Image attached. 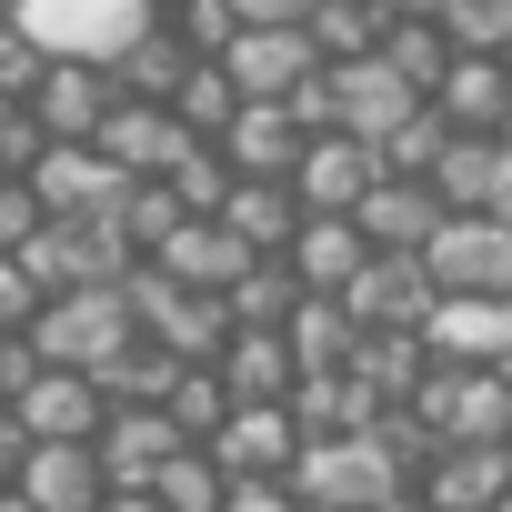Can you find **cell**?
I'll list each match as a JSON object with an SVG mask.
<instances>
[{
	"instance_id": "45",
	"label": "cell",
	"mask_w": 512,
	"mask_h": 512,
	"mask_svg": "<svg viewBox=\"0 0 512 512\" xmlns=\"http://www.w3.org/2000/svg\"><path fill=\"white\" fill-rule=\"evenodd\" d=\"M41 221H51V201L31 191V171H0V251H21Z\"/></svg>"
},
{
	"instance_id": "13",
	"label": "cell",
	"mask_w": 512,
	"mask_h": 512,
	"mask_svg": "<svg viewBox=\"0 0 512 512\" xmlns=\"http://www.w3.org/2000/svg\"><path fill=\"white\" fill-rule=\"evenodd\" d=\"M251 262H262V251H251V241H241L221 211H191V221H181V231L151 251V272H171V282H191V292H231Z\"/></svg>"
},
{
	"instance_id": "48",
	"label": "cell",
	"mask_w": 512,
	"mask_h": 512,
	"mask_svg": "<svg viewBox=\"0 0 512 512\" xmlns=\"http://www.w3.org/2000/svg\"><path fill=\"white\" fill-rule=\"evenodd\" d=\"M231 11H241V21H312L322 0H231Z\"/></svg>"
},
{
	"instance_id": "11",
	"label": "cell",
	"mask_w": 512,
	"mask_h": 512,
	"mask_svg": "<svg viewBox=\"0 0 512 512\" xmlns=\"http://www.w3.org/2000/svg\"><path fill=\"white\" fill-rule=\"evenodd\" d=\"M372 181H382V141H362V131H312L302 161H292L302 211H362Z\"/></svg>"
},
{
	"instance_id": "15",
	"label": "cell",
	"mask_w": 512,
	"mask_h": 512,
	"mask_svg": "<svg viewBox=\"0 0 512 512\" xmlns=\"http://www.w3.org/2000/svg\"><path fill=\"white\" fill-rule=\"evenodd\" d=\"M442 211H512V141L502 131H452L432 161Z\"/></svg>"
},
{
	"instance_id": "3",
	"label": "cell",
	"mask_w": 512,
	"mask_h": 512,
	"mask_svg": "<svg viewBox=\"0 0 512 512\" xmlns=\"http://www.w3.org/2000/svg\"><path fill=\"white\" fill-rule=\"evenodd\" d=\"M161 21V0H21V31L51 61H121Z\"/></svg>"
},
{
	"instance_id": "50",
	"label": "cell",
	"mask_w": 512,
	"mask_h": 512,
	"mask_svg": "<svg viewBox=\"0 0 512 512\" xmlns=\"http://www.w3.org/2000/svg\"><path fill=\"white\" fill-rule=\"evenodd\" d=\"M382 11H392V21H442L452 0H382Z\"/></svg>"
},
{
	"instance_id": "7",
	"label": "cell",
	"mask_w": 512,
	"mask_h": 512,
	"mask_svg": "<svg viewBox=\"0 0 512 512\" xmlns=\"http://www.w3.org/2000/svg\"><path fill=\"white\" fill-rule=\"evenodd\" d=\"M31 191H41L61 221H111V211L131 201V171H121L101 141H51V151L31 161Z\"/></svg>"
},
{
	"instance_id": "58",
	"label": "cell",
	"mask_w": 512,
	"mask_h": 512,
	"mask_svg": "<svg viewBox=\"0 0 512 512\" xmlns=\"http://www.w3.org/2000/svg\"><path fill=\"white\" fill-rule=\"evenodd\" d=\"M0 171H11V161H0Z\"/></svg>"
},
{
	"instance_id": "55",
	"label": "cell",
	"mask_w": 512,
	"mask_h": 512,
	"mask_svg": "<svg viewBox=\"0 0 512 512\" xmlns=\"http://www.w3.org/2000/svg\"><path fill=\"white\" fill-rule=\"evenodd\" d=\"M502 141H512V111H502Z\"/></svg>"
},
{
	"instance_id": "53",
	"label": "cell",
	"mask_w": 512,
	"mask_h": 512,
	"mask_svg": "<svg viewBox=\"0 0 512 512\" xmlns=\"http://www.w3.org/2000/svg\"><path fill=\"white\" fill-rule=\"evenodd\" d=\"M11 111H21V101H11V91H0V121H11Z\"/></svg>"
},
{
	"instance_id": "20",
	"label": "cell",
	"mask_w": 512,
	"mask_h": 512,
	"mask_svg": "<svg viewBox=\"0 0 512 512\" xmlns=\"http://www.w3.org/2000/svg\"><path fill=\"white\" fill-rule=\"evenodd\" d=\"M502 492H512V452L502 442H442L422 462V502L432 512H492Z\"/></svg>"
},
{
	"instance_id": "8",
	"label": "cell",
	"mask_w": 512,
	"mask_h": 512,
	"mask_svg": "<svg viewBox=\"0 0 512 512\" xmlns=\"http://www.w3.org/2000/svg\"><path fill=\"white\" fill-rule=\"evenodd\" d=\"M432 91L422 81H402L382 51H362V61H332V131H362V141H392L412 111H422Z\"/></svg>"
},
{
	"instance_id": "49",
	"label": "cell",
	"mask_w": 512,
	"mask_h": 512,
	"mask_svg": "<svg viewBox=\"0 0 512 512\" xmlns=\"http://www.w3.org/2000/svg\"><path fill=\"white\" fill-rule=\"evenodd\" d=\"M101 512H171V502H161L151 482H111V502H101Z\"/></svg>"
},
{
	"instance_id": "27",
	"label": "cell",
	"mask_w": 512,
	"mask_h": 512,
	"mask_svg": "<svg viewBox=\"0 0 512 512\" xmlns=\"http://www.w3.org/2000/svg\"><path fill=\"white\" fill-rule=\"evenodd\" d=\"M282 332H292V352H302V382H312V372H342V362L362 352V322H352L342 292H302Z\"/></svg>"
},
{
	"instance_id": "43",
	"label": "cell",
	"mask_w": 512,
	"mask_h": 512,
	"mask_svg": "<svg viewBox=\"0 0 512 512\" xmlns=\"http://www.w3.org/2000/svg\"><path fill=\"white\" fill-rule=\"evenodd\" d=\"M221 512H312V502H302V482H292V472H231Z\"/></svg>"
},
{
	"instance_id": "56",
	"label": "cell",
	"mask_w": 512,
	"mask_h": 512,
	"mask_svg": "<svg viewBox=\"0 0 512 512\" xmlns=\"http://www.w3.org/2000/svg\"><path fill=\"white\" fill-rule=\"evenodd\" d=\"M502 71H512V51H502Z\"/></svg>"
},
{
	"instance_id": "33",
	"label": "cell",
	"mask_w": 512,
	"mask_h": 512,
	"mask_svg": "<svg viewBox=\"0 0 512 512\" xmlns=\"http://www.w3.org/2000/svg\"><path fill=\"white\" fill-rule=\"evenodd\" d=\"M161 412L181 422V442H211V432L231 422V382H221V362H181L171 392H161Z\"/></svg>"
},
{
	"instance_id": "29",
	"label": "cell",
	"mask_w": 512,
	"mask_h": 512,
	"mask_svg": "<svg viewBox=\"0 0 512 512\" xmlns=\"http://www.w3.org/2000/svg\"><path fill=\"white\" fill-rule=\"evenodd\" d=\"M221 221H231L251 251H292V231H302L312 211H302V191H292V181H231Z\"/></svg>"
},
{
	"instance_id": "60",
	"label": "cell",
	"mask_w": 512,
	"mask_h": 512,
	"mask_svg": "<svg viewBox=\"0 0 512 512\" xmlns=\"http://www.w3.org/2000/svg\"><path fill=\"white\" fill-rule=\"evenodd\" d=\"M502 221H512V211H502Z\"/></svg>"
},
{
	"instance_id": "32",
	"label": "cell",
	"mask_w": 512,
	"mask_h": 512,
	"mask_svg": "<svg viewBox=\"0 0 512 512\" xmlns=\"http://www.w3.org/2000/svg\"><path fill=\"white\" fill-rule=\"evenodd\" d=\"M221 302H231V322H241V332H282V322H292V302H302V272L282 262V251H262V262H251Z\"/></svg>"
},
{
	"instance_id": "57",
	"label": "cell",
	"mask_w": 512,
	"mask_h": 512,
	"mask_svg": "<svg viewBox=\"0 0 512 512\" xmlns=\"http://www.w3.org/2000/svg\"><path fill=\"white\" fill-rule=\"evenodd\" d=\"M0 342H11V332H0Z\"/></svg>"
},
{
	"instance_id": "44",
	"label": "cell",
	"mask_w": 512,
	"mask_h": 512,
	"mask_svg": "<svg viewBox=\"0 0 512 512\" xmlns=\"http://www.w3.org/2000/svg\"><path fill=\"white\" fill-rule=\"evenodd\" d=\"M41 302H51V292H41V272L21 262V251H0V332H31V322H41Z\"/></svg>"
},
{
	"instance_id": "24",
	"label": "cell",
	"mask_w": 512,
	"mask_h": 512,
	"mask_svg": "<svg viewBox=\"0 0 512 512\" xmlns=\"http://www.w3.org/2000/svg\"><path fill=\"white\" fill-rule=\"evenodd\" d=\"M432 111H442L452 131H502V111H512V71H502V51H452V71L432 81Z\"/></svg>"
},
{
	"instance_id": "35",
	"label": "cell",
	"mask_w": 512,
	"mask_h": 512,
	"mask_svg": "<svg viewBox=\"0 0 512 512\" xmlns=\"http://www.w3.org/2000/svg\"><path fill=\"white\" fill-rule=\"evenodd\" d=\"M302 31L322 41V61H362V51H382L392 11H382V0H322V11H312Z\"/></svg>"
},
{
	"instance_id": "5",
	"label": "cell",
	"mask_w": 512,
	"mask_h": 512,
	"mask_svg": "<svg viewBox=\"0 0 512 512\" xmlns=\"http://www.w3.org/2000/svg\"><path fill=\"white\" fill-rule=\"evenodd\" d=\"M422 262H432L442 292L512 302V221H502V211H442V231L422 241Z\"/></svg>"
},
{
	"instance_id": "51",
	"label": "cell",
	"mask_w": 512,
	"mask_h": 512,
	"mask_svg": "<svg viewBox=\"0 0 512 512\" xmlns=\"http://www.w3.org/2000/svg\"><path fill=\"white\" fill-rule=\"evenodd\" d=\"M0 512H41V502H31V492H21V482H0Z\"/></svg>"
},
{
	"instance_id": "59",
	"label": "cell",
	"mask_w": 512,
	"mask_h": 512,
	"mask_svg": "<svg viewBox=\"0 0 512 512\" xmlns=\"http://www.w3.org/2000/svg\"><path fill=\"white\" fill-rule=\"evenodd\" d=\"M161 11H171V0H161Z\"/></svg>"
},
{
	"instance_id": "46",
	"label": "cell",
	"mask_w": 512,
	"mask_h": 512,
	"mask_svg": "<svg viewBox=\"0 0 512 512\" xmlns=\"http://www.w3.org/2000/svg\"><path fill=\"white\" fill-rule=\"evenodd\" d=\"M41 61H51V51H41V41H31L21 21H0V91H11V101H31V81H41Z\"/></svg>"
},
{
	"instance_id": "30",
	"label": "cell",
	"mask_w": 512,
	"mask_h": 512,
	"mask_svg": "<svg viewBox=\"0 0 512 512\" xmlns=\"http://www.w3.org/2000/svg\"><path fill=\"white\" fill-rule=\"evenodd\" d=\"M191 61H201V51H191V41H181V31H171V21H151V31H141V41H131V51H121V61H111V81H121V91H131V101H171V91H181V71H191Z\"/></svg>"
},
{
	"instance_id": "28",
	"label": "cell",
	"mask_w": 512,
	"mask_h": 512,
	"mask_svg": "<svg viewBox=\"0 0 512 512\" xmlns=\"http://www.w3.org/2000/svg\"><path fill=\"white\" fill-rule=\"evenodd\" d=\"M292 412H302V432H372L392 402H382V392H372V382L342 362V372H312V382L292 392Z\"/></svg>"
},
{
	"instance_id": "12",
	"label": "cell",
	"mask_w": 512,
	"mask_h": 512,
	"mask_svg": "<svg viewBox=\"0 0 512 512\" xmlns=\"http://www.w3.org/2000/svg\"><path fill=\"white\" fill-rule=\"evenodd\" d=\"M111 101H121L111 61H41V81H31V111H41L51 141H101Z\"/></svg>"
},
{
	"instance_id": "54",
	"label": "cell",
	"mask_w": 512,
	"mask_h": 512,
	"mask_svg": "<svg viewBox=\"0 0 512 512\" xmlns=\"http://www.w3.org/2000/svg\"><path fill=\"white\" fill-rule=\"evenodd\" d=\"M492 512H512V492H502V502H492Z\"/></svg>"
},
{
	"instance_id": "25",
	"label": "cell",
	"mask_w": 512,
	"mask_h": 512,
	"mask_svg": "<svg viewBox=\"0 0 512 512\" xmlns=\"http://www.w3.org/2000/svg\"><path fill=\"white\" fill-rule=\"evenodd\" d=\"M171 452H181V422H171L161 402H111V422H101V462H111V482H151Z\"/></svg>"
},
{
	"instance_id": "31",
	"label": "cell",
	"mask_w": 512,
	"mask_h": 512,
	"mask_svg": "<svg viewBox=\"0 0 512 512\" xmlns=\"http://www.w3.org/2000/svg\"><path fill=\"white\" fill-rule=\"evenodd\" d=\"M352 372H362V382H372L382 402H412V392L432 382V332H362Z\"/></svg>"
},
{
	"instance_id": "18",
	"label": "cell",
	"mask_w": 512,
	"mask_h": 512,
	"mask_svg": "<svg viewBox=\"0 0 512 512\" xmlns=\"http://www.w3.org/2000/svg\"><path fill=\"white\" fill-rule=\"evenodd\" d=\"M41 512H101L111 502V462H101V442H31V462L11 472Z\"/></svg>"
},
{
	"instance_id": "52",
	"label": "cell",
	"mask_w": 512,
	"mask_h": 512,
	"mask_svg": "<svg viewBox=\"0 0 512 512\" xmlns=\"http://www.w3.org/2000/svg\"><path fill=\"white\" fill-rule=\"evenodd\" d=\"M0 21H21V0H0Z\"/></svg>"
},
{
	"instance_id": "19",
	"label": "cell",
	"mask_w": 512,
	"mask_h": 512,
	"mask_svg": "<svg viewBox=\"0 0 512 512\" xmlns=\"http://www.w3.org/2000/svg\"><path fill=\"white\" fill-rule=\"evenodd\" d=\"M302 412L292 402H231V422L211 432V452H221V472H292L302 462Z\"/></svg>"
},
{
	"instance_id": "2",
	"label": "cell",
	"mask_w": 512,
	"mask_h": 512,
	"mask_svg": "<svg viewBox=\"0 0 512 512\" xmlns=\"http://www.w3.org/2000/svg\"><path fill=\"white\" fill-rule=\"evenodd\" d=\"M292 482H302V502L312 512H382L392 492H412L422 472L382 442V432H312L302 442V462H292Z\"/></svg>"
},
{
	"instance_id": "14",
	"label": "cell",
	"mask_w": 512,
	"mask_h": 512,
	"mask_svg": "<svg viewBox=\"0 0 512 512\" xmlns=\"http://www.w3.org/2000/svg\"><path fill=\"white\" fill-rule=\"evenodd\" d=\"M11 412L31 422V442H101L111 392H101V372H61V362H41V382H31Z\"/></svg>"
},
{
	"instance_id": "37",
	"label": "cell",
	"mask_w": 512,
	"mask_h": 512,
	"mask_svg": "<svg viewBox=\"0 0 512 512\" xmlns=\"http://www.w3.org/2000/svg\"><path fill=\"white\" fill-rule=\"evenodd\" d=\"M171 111H181V131L221 141V121L241 111V81H231V61H191V71H181V91H171Z\"/></svg>"
},
{
	"instance_id": "4",
	"label": "cell",
	"mask_w": 512,
	"mask_h": 512,
	"mask_svg": "<svg viewBox=\"0 0 512 512\" xmlns=\"http://www.w3.org/2000/svg\"><path fill=\"white\" fill-rule=\"evenodd\" d=\"M131 302H141V332H151L161 352H181V362H221V342L241 332L221 292H191V282H171V272H151V262L131 272Z\"/></svg>"
},
{
	"instance_id": "34",
	"label": "cell",
	"mask_w": 512,
	"mask_h": 512,
	"mask_svg": "<svg viewBox=\"0 0 512 512\" xmlns=\"http://www.w3.org/2000/svg\"><path fill=\"white\" fill-rule=\"evenodd\" d=\"M151 492L171 502V512H221V492H231V472H221V452L211 442H181L161 472H151Z\"/></svg>"
},
{
	"instance_id": "41",
	"label": "cell",
	"mask_w": 512,
	"mask_h": 512,
	"mask_svg": "<svg viewBox=\"0 0 512 512\" xmlns=\"http://www.w3.org/2000/svg\"><path fill=\"white\" fill-rule=\"evenodd\" d=\"M161 21H171V31H181V41H191L201 61H221V51L241 41V11H231V0H171Z\"/></svg>"
},
{
	"instance_id": "40",
	"label": "cell",
	"mask_w": 512,
	"mask_h": 512,
	"mask_svg": "<svg viewBox=\"0 0 512 512\" xmlns=\"http://www.w3.org/2000/svg\"><path fill=\"white\" fill-rule=\"evenodd\" d=\"M442 141H452V121H442V111L422 101V111H412V121H402L392 141H382V171H402V181H432V161H442Z\"/></svg>"
},
{
	"instance_id": "10",
	"label": "cell",
	"mask_w": 512,
	"mask_h": 512,
	"mask_svg": "<svg viewBox=\"0 0 512 512\" xmlns=\"http://www.w3.org/2000/svg\"><path fill=\"white\" fill-rule=\"evenodd\" d=\"M342 302H352V322H362V332H422V322H432V302H442V282H432L422 251H372L362 282H352Z\"/></svg>"
},
{
	"instance_id": "21",
	"label": "cell",
	"mask_w": 512,
	"mask_h": 512,
	"mask_svg": "<svg viewBox=\"0 0 512 512\" xmlns=\"http://www.w3.org/2000/svg\"><path fill=\"white\" fill-rule=\"evenodd\" d=\"M282 262L302 272V292H352V282H362V262H372V231H362L352 211H312V221L292 231Z\"/></svg>"
},
{
	"instance_id": "17",
	"label": "cell",
	"mask_w": 512,
	"mask_h": 512,
	"mask_svg": "<svg viewBox=\"0 0 512 512\" xmlns=\"http://www.w3.org/2000/svg\"><path fill=\"white\" fill-rule=\"evenodd\" d=\"M191 141H201V131H181V111H171V101H131V91H121V101H111V121H101V151H111L131 181H161Z\"/></svg>"
},
{
	"instance_id": "9",
	"label": "cell",
	"mask_w": 512,
	"mask_h": 512,
	"mask_svg": "<svg viewBox=\"0 0 512 512\" xmlns=\"http://www.w3.org/2000/svg\"><path fill=\"white\" fill-rule=\"evenodd\" d=\"M221 61H231L241 101H292V91L322 71V41H312L302 21H241V41H231Z\"/></svg>"
},
{
	"instance_id": "38",
	"label": "cell",
	"mask_w": 512,
	"mask_h": 512,
	"mask_svg": "<svg viewBox=\"0 0 512 512\" xmlns=\"http://www.w3.org/2000/svg\"><path fill=\"white\" fill-rule=\"evenodd\" d=\"M382 61H392L402 81L432 91V81L452 71V31H442V21H392V31H382Z\"/></svg>"
},
{
	"instance_id": "47",
	"label": "cell",
	"mask_w": 512,
	"mask_h": 512,
	"mask_svg": "<svg viewBox=\"0 0 512 512\" xmlns=\"http://www.w3.org/2000/svg\"><path fill=\"white\" fill-rule=\"evenodd\" d=\"M41 151H51V131H41V111H31V101H21V111H11V121H0V161H11V171H31V161H41Z\"/></svg>"
},
{
	"instance_id": "39",
	"label": "cell",
	"mask_w": 512,
	"mask_h": 512,
	"mask_svg": "<svg viewBox=\"0 0 512 512\" xmlns=\"http://www.w3.org/2000/svg\"><path fill=\"white\" fill-rule=\"evenodd\" d=\"M161 181H171V191H181V211H221V201H231V181H241V171H231V161H221V141H191V151H181V161H171V171H161Z\"/></svg>"
},
{
	"instance_id": "23",
	"label": "cell",
	"mask_w": 512,
	"mask_h": 512,
	"mask_svg": "<svg viewBox=\"0 0 512 512\" xmlns=\"http://www.w3.org/2000/svg\"><path fill=\"white\" fill-rule=\"evenodd\" d=\"M362 231H372V251H422L432 231H442V191L432 181H402V171H382L372 191H362V211H352Z\"/></svg>"
},
{
	"instance_id": "42",
	"label": "cell",
	"mask_w": 512,
	"mask_h": 512,
	"mask_svg": "<svg viewBox=\"0 0 512 512\" xmlns=\"http://www.w3.org/2000/svg\"><path fill=\"white\" fill-rule=\"evenodd\" d=\"M442 31H452V51H512V0H452Z\"/></svg>"
},
{
	"instance_id": "26",
	"label": "cell",
	"mask_w": 512,
	"mask_h": 512,
	"mask_svg": "<svg viewBox=\"0 0 512 512\" xmlns=\"http://www.w3.org/2000/svg\"><path fill=\"white\" fill-rule=\"evenodd\" d=\"M221 382H231V402H292V392H302L292 332H231V342H221Z\"/></svg>"
},
{
	"instance_id": "36",
	"label": "cell",
	"mask_w": 512,
	"mask_h": 512,
	"mask_svg": "<svg viewBox=\"0 0 512 512\" xmlns=\"http://www.w3.org/2000/svg\"><path fill=\"white\" fill-rule=\"evenodd\" d=\"M181 221H191V211H181V191H171V181H131V201L111 211V231L131 241V262H151V251H161Z\"/></svg>"
},
{
	"instance_id": "16",
	"label": "cell",
	"mask_w": 512,
	"mask_h": 512,
	"mask_svg": "<svg viewBox=\"0 0 512 512\" xmlns=\"http://www.w3.org/2000/svg\"><path fill=\"white\" fill-rule=\"evenodd\" d=\"M302 111L292 101H241L231 121H221V161L241 171V181H292V161H302Z\"/></svg>"
},
{
	"instance_id": "22",
	"label": "cell",
	"mask_w": 512,
	"mask_h": 512,
	"mask_svg": "<svg viewBox=\"0 0 512 512\" xmlns=\"http://www.w3.org/2000/svg\"><path fill=\"white\" fill-rule=\"evenodd\" d=\"M422 332H432V362H512V302H482V292H442Z\"/></svg>"
},
{
	"instance_id": "6",
	"label": "cell",
	"mask_w": 512,
	"mask_h": 512,
	"mask_svg": "<svg viewBox=\"0 0 512 512\" xmlns=\"http://www.w3.org/2000/svg\"><path fill=\"white\" fill-rule=\"evenodd\" d=\"M21 262L41 272V292H91V282H131V272H141L131 241H121L111 221H61V211L21 241Z\"/></svg>"
},
{
	"instance_id": "1",
	"label": "cell",
	"mask_w": 512,
	"mask_h": 512,
	"mask_svg": "<svg viewBox=\"0 0 512 512\" xmlns=\"http://www.w3.org/2000/svg\"><path fill=\"white\" fill-rule=\"evenodd\" d=\"M31 342H41V362H61V372H101V382H111L151 332H141L131 282H91V292H51L41 322H31Z\"/></svg>"
}]
</instances>
